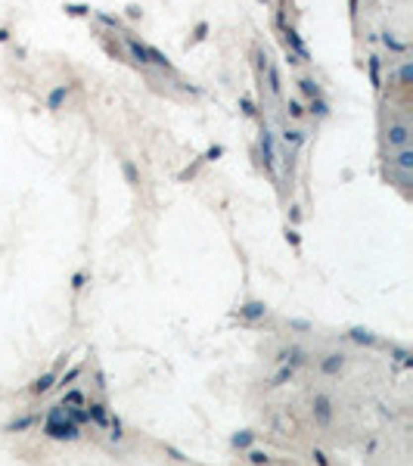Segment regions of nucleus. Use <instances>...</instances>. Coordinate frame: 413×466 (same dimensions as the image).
I'll use <instances>...</instances> for the list:
<instances>
[{"mask_svg": "<svg viewBox=\"0 0 413 466\" xmlns=\"http://www.w3.org/2000/svg\"><path fill=\"white\" fill-rule=\"evenodd\" d=\"M385 140H388V146H395V149H407V143H410V127H407L404 121L388 124Z\"/></svg>", "mask_w": 413, "mask_h": 466, "instance_id": "f257e3e1", "label": "nucleus"}]
</instances>
